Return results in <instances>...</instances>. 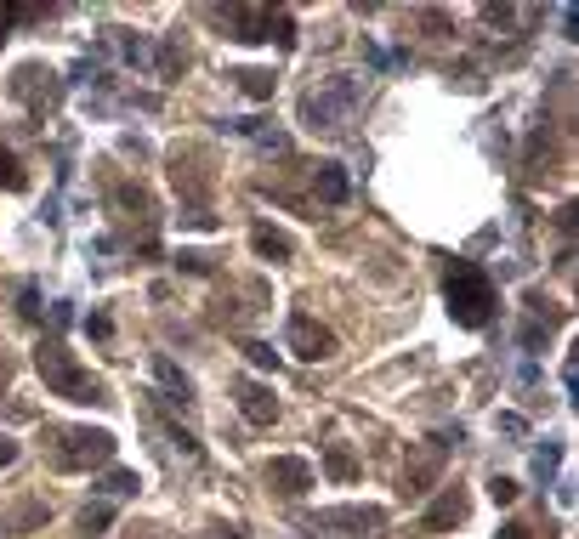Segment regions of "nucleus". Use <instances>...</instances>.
I'll use <instances>...</instances> for the list:
<instances>
[{"instance_id":"nucleus-26","label":"nucleus","mask_w":579,"mask_h":539,"mask_svg":"<svg viewBox=\"0 0 579 539\" xmlns=\"http://www.w3.org/2000/svg\"><path fill=\"white\" fill-rule=\"evenodd\" d=\"M250 364H256V369H273V364H279V352H273V347H262V341H250Z\"/></svg>"},{"instance_id":"nucleus-30","label":"nucleus","mask_w":579,"mask_h":539,"mask_svg":"<svg viewBox=\"0 0 579 539\" xmlns=\"http://www.w3.org/2000/svg\"><path fill=\"white\" fill-rule=\"evenodd\" d=\"M86 330H91V335H97V341H108V335H114V324H108V318H103V313H91V318H86Z\"/></svg>"},{"instance_id":"nucleus-2","label":"nucleus","mask_w":579,"mask_h":539,"mask_svg":"<svg viewBox=\"0 0 579 539\" xmlns=\"http://www.w3.org/2000/svg\"><path fill=\"white\" fill-rule=\"evenodd\" d=\"M358 103H364V80L358 74H330L318 91L301 97V120L313 125V131H341V125H352Z\"/></svg>"},{"instance_id":"nucleus-29","label":"nucleus","mask_w":579,"mask_h":539,"mask_svg":"<svg viewBox=\"0 0 579 539\" xmlns=\"http://www.w3.org/2000/svg\"><path fill=\"white\" fill-rule=\"evenodd\" d=\"M494 426H500L506 437H523V432H528V420H523V415H511V409H506L500 420H494Z\"/></svg>"},{"instance_id":"nucleus-20","label":"nucleus","mask_w":579,"mask_h":539,"mask_svg":"<svg viewBox=\"0 0 579 539\" xmlns=\"http://www.w3.org/2000/svg\"><path fill=\"white\" fill-rule=\"evenodd\" d=\"M137 488H142V477L137 471H125V466H114L103 477V494H114V500H120V494H137Z\"/></svg>"},{"instance_id":"nucleus-16","label":"nucleus","mask_w":579,"mask_h":539,"mask_svg":"<svg viewBox=\"0 0 579 539\" xmlns=\"http://www.w3.org/2000/svg\"><path fill=\"white\" fill-rule=\"evenodd\" d=\"M154 375L165 381V392H171V403H193V381L182 375V369L165 358V352H154Z\"/></svg>"},{"instance_id":"nucleus-10","label":"nucleus","mask_w":579,"mask_h":539,"mask_svg":"<svg viewBox=\"0 0 579 539\" xmlns=\"http://www.w3.org/2000/svg\"><path fill=\"white\" fill-rule=\"evenodd\" d=\"M466 511H472V505H466V488H443L438 500H432V511H426L421 517V528L426 534H449V528H455V522H466Z\"/></svg>"},{"instance_id":"nucleus-11","label":"nucleus","mask_w":579,"mask_h":539,"mask_svg":"<svg viewBox=\"0 0 579 539\" xmlns=\"http://www.w3.org/2000/svg\"><path fill=\"white\" fill-rule=\"evenodd\" d=\"M228 35L256 46V40H273V12L267 6H233L228 12Z\"/></svg>"},{"instance_id":"nucleus-14","label":"nucleus","mask_w":579,"mask_h":539,"mask_svg":"<svg viewBox=\"0 0 579 539\" xmlns=\"http://www.w3.org/2000/svg\"><path fill=\"white\" fill-rule=\"evenodd\" d=\"M438 466H443V443H432V449L409 466V477H404V494H426V483L438 477Z\"/></svg>"},{"instance_id":"nucleus-6","label":"nucleus","mask_w":579,"mask_h":539,"mask_svg":"<svg viewBox=\"0 0 579 539\" xmlns=\"http://www.w3.org/2000/svg\"><path fill=\"white\" fill-rule=\"evenodd\" d=\"M12 97H23V103L35 108V114H52L57 97H63V86H57V74H52V69L29 63V69H18V80H12Z\"/></svg>"},{"instance_id":"nucleus-28","label":"nucleus","mask_w":579,"mask_h":539,"mask_svg":"<svg viewBox=\"0 0 579 539\" xmlns=\"http://www.w3.org/2000/svg\"><path fill=\"white\" fill-rule=\"evenodd\" d=\"M18 301H23V307H18L23 318H40V290H35V284H23V296H18Z\"/></svg>"},{"instance_id":"nucleus-19","label":"nucleus","mask_w":579,"mask_h":539,"mask_svg":"<svg viewBox=\"0 0 579 539\" xmlns=\"http://www.w3.org/2000/svg\"><path fill=\"white\" fill-rule=\"evenodd\" d=\"M182 69H188V52H182L176 40H165V46H159V80H176Z\"/></svg>"},{"instance_id":"nucleus-13","label":"nucleus","mask_w":579,"mask_h":539,"mask_svg":"<svg viewBox=\"0 0 579 539\" xmlns=\"http://www.w3.org/2000/svg\"><path fill=\"white\" fill-rule=\"evenodd\" d=\"M313 188H318V199L324 205H347V193H352V182H347V165H318L313 171Z\"/></svg>"},{"instance_id":"nucleus-1","label":"nucleus","mask_w":579,"mask_h":539,"mask_svg":"<svg viewBox=\"0 0 579 539\" xmlns=\"http://www.w3.org/2000/svg\"><path fill=\"white\" fill-rule=\"evenodd\" d=\"M443 296H449V313H455L460 330H483L494 313V284L477 261H455L449 279H443Z\"/></svg>"},{"instance_id":"nucleus-22","label":"nucleus","mask_w":579,"mask_h":539,"mask_svg":"<svg viewBox=\"0 0 579 539\" xmlns=\"http://www.w3.org/2000/svg\"><path fill=\"white\" fill-rule=\"evenodd\" d=\"M176 267H182V273H193V279H205V273H211V256H205V250H182V256H176Z\"/></svg>"},{"instance_id":"nucleus-25","label":"nucleus","mask_w":579,"mask_h":539,"mask_svg":"<svg viewBox=\"0 0 579 539\" xmlns=\"http://www.w3.org/2000/svg\"><path fill=\"white\" fill-rule=\"evenodd\" d=\"M108 522H114L108 505H86V511H80V528H86V534H97V528H108Z\"/></svg>"},{"instance_id":"nucleus-17","label":"nucleus","mask_w":579,"mask_h":539,"mask_svg":"<svg viewBox=\"0 0 579 539\" xmlns=\"http://www.w3.org/2000/svg\"><path fill=\"white\" fill-rule=\"evenodd\" d=\"M324 471H330V483H358V454L347 443H330L324 449Z\"/></svg>"},{"instance_id":"nucleus-12","label":"nucleus","mask_w":579,"mask_h":539,"mask_svg":"<svg viewBox=\"0 0 579 539\" xmlns=\"http://www.w3.org/2000/svg\"><path fill=\"white\" fill-rule=\"evenodd\" d=\"M324 528H386L381 505H341V511H324Z\"/></svg>"},{"instance_id":"nucleus-15","label":"nucleus","mask_w":579,"mask_h":539,"mask_svg":"<svg viewBox=\"0 0 579 539\" xmlns=\"http://www.w3.org/2000/svg\"><path fill=\"white\" fill-rule=\"evenodd\" d=\"M250 244H256V256H267V261H290V256H296L290 233H279V227H256V233H250Z\"/></svg>"},{"instance_id":"nucleus-21","label":"nucleus","mask_w":579,"mask_h":539,"mask_svg":"<svg viewBox=\"0 0 579 539\" xmlns=\"http://www.w3.org/2000/svg\"><path fill=\"white\" fill-rule=\"evenodd\" d=\"M23 182H29V176H23L18 154H12V148H0V188H6V193H18Z\"/></svg>"},{"instance_id":"nucleus-33","label":"nucleus","mask_w":579,"mask_h":539,"mask_svg":"<svg viewBox=\"0 0 579 539\" xmlns=\"http://www.w3.org/2000/svg\"><path fill=\"white\" fill-rule=\"evenodd\" d=\"M0 40H6V35H0Z\"/></svg>"},{"instance_id":"nucleus-32","label":"nucleus","mask_w":579,"mask_h":539,"mask_svg":"<svg viewBox=\"0 0 579 539\" xmlns=\"http://www.w3.org/2000/svg\"><path fill=\"white\" fill-rule=\"evenodd\" d=\"M211 539H245V528H211Z\"/></svg>"},{"instance_id":"nucleus-7","label":"nucleus","mask_w":579,"mask_h":539,"mask_svg":"<svg viewBox=\"0 0 579 539\" xmlns=\"http://www.w3.org/2000/svg\"><path fill=\"white\" fill-rule=\"evenodd\" d=\"M233 403H239V415H245L250 426H273V420H279V398H273V386L250 381V375L233 381Z\"/></svg>"},{"instance_id":"nucleus-8","label":"nucleus","mask_w":579,"mask_h":539,"mask_svg":"<svg viewBox=\"0 0 579 539\" xmlns=\"http://www.w3.org/2000/svg\"><path fill=\"white\" fill-rule=\"evenodd\" d=\"M52 522V505L46 500H18L0 511V539H18V534H35V528H46Z\"/></svg>"},{"instance_id":"nucleus-4","label":"nucleus","mask_w":579,"mask_h":539,"mask_svg":"<svg viewBox=\"0 0 579 539\" xmlns=\"http://www.w3.org/2000/svg\"><path fill=\"white\" fill-rule=\"evenodd\" d=\"M46 437H52L57 471H91L114 460V432H103V426H46Z\"/></svg>"},{"instance_id":"nucleus-18","label":"nucleus","mask_w":579,"mask_h":539,"mask_svg":"<svg viewBox=\"0 0 579 539\" xmlns=\"http://www.w3.org/2000/svg\"><path fill=\"white\" fill-rule=\"evenodd\" d=\"M228 80H239V91H245L250 103H267V97H273V86H279V80H273V69H233Z\"/></svg>"},{"instance_id":"nucleus-27","label":"nucleus","mask_w":579,"mask_h":539,"mask_svg":"<svg viewBox=\"0 0 579 539\" xmlns=\"http://www.w3.org/2000/svg\"><path fill=\"white\" fill-rule=\"evenodd\" d=\"M18 437H6V432H0V471H6V466H18Z\"/></svg>"},{"instance_id":"nucleus-5","label":"nucleus","mask_w":579,"mask_h":539,"mask_svg":"<svg viewBox=\"0 0 579 539\" xmlns=\"http://www.w3.org/2000/svg\"><path fill=\"white\" fill-rule=\"evenodd\" d=\"M284 347L296 352V358H307V364H318V358H335V335L324 330L318 318L290 313V324H284Z\"/></svg>"},{"instance_id":"nucleus-31","label":"nucleus","mask_w":579,"mask_h":539,"mask_svg":"<svg viewBox=\"0 0 579 539\" xmlns=\"http://www.w3.org/2000/svg\"><path fill=\"white\" fill-rule=\"evenodd\" d=\"M494 539H540V534H534V528H523V522H506Z\"/></svg>"},{"instance_id":"nucleus-23","label":"nucleus","mask_w":579,"mask_h":539,"mask_svg":"<svg viewBox=\"0 0 579 539\" xmlns=\"http://www.w3.org/2000/svg\"><path fill=\"white\" fill-rule=\"evenodd\" d=\"M120 205H125V210H137V216H154V199H148L142 188H131V182L120 188Z\"/></svg>"},{"instance_id":"nucleus-24","label":"nucleus","mask_w":579,"mask_h":539,"mask_svg":"<svg viewBox=\"0 0 579 539\" xmlns=\"http://www.w3.org/2000/svg\"><path fill=\"white\" fill-rule=\"evenodd\" d=\"M517 494H523V488H517V477H489V500H494V505H511Z\"/></svg>"},{"instance_id":"nucleus-9","label":"nucleus","mask_w":579,"mask_h":539,"mask_svg":"<svg viewBox=\"0 0 579 539\" xmlns=\"http://www.w3.org/2000/svg\"><path fill=\"white\" fill-rule=\"evenodd\" d=\"M267 483L279 488V494H290V500H301V494L313 488V466H307L301 454H279V460L267 466Z\"/></svg>"},{"instance_id":"nucleus-3","label":"nucleus","mask_w":579,"mask_h":539,"mask_svg":"<svg viewBox=\"0 0 579 539\" xmlns=\"http://www.w3.org/2000/svg\"><path fill=\"white\" fill-rule=\"evenodd\" d=\"M35 369H40V381L52 386L57 398H69V403H97L103 398V381H97L91 369L74 364V352H63V341H40Z\"/></svg>"}]
</instances>
